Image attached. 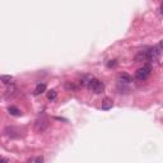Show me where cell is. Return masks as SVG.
<instances>
[{
    "instance_id": "cell-4",
    "label": "cell",
    "mask_w": 163,
    "mask_h": 163,
    "mask_svg": "<svg viewBox=\"0 0 163 163\" xmlns=\"http://www.w3.org/2000/svg\"><path fill=\"white\" fill-rule=\"evenodd\" d=\"M48 126V121L46 117H41V119H37L36 122H34V129L37 130V131L42 133L46 130V127Z\"/></svg>"
},
{
    "instance_id": "cell-17",
    "label": "cell",
    "mask_w": 163,
    "mask_h": 163,
    "mask_svg": "<svg viewBox=\"0 0 163 163\" xmlns=\"http://www.w3.org/2000/svg\"><path fill=\"white\" fill-rule=\"evenodd\" d=\"M158 47H159V50H161L162 52H163V41H161V42H159V46H158Z\"/></svg>"
},
{
    "instance_id": "cell-12",
    "label": "cell",
    "mask_w": 163,
    "mask_h": 163,
    "mask_svg": "<svg viewBox=\"0 0 163 163\" xmlns=\"http://www.w3.org/2000/svg\"><path fill=\"white\" fill-rule=\"evenodd\" d=\"M15 91H17V88L14 87V84H10V87L7 89V92H5V96H7V97L13 96V94L15 93Z\"/></svg>"
},
{
    "instance_id": "cell-11",
    "label": "cell",
    "mask_w": 163,
    "mask_h": 163,
    "mask_svg": "<svg viewBox=\"0 0 163 163\" xmlns=\"http://www.w3.org/2000/svg\"><path fill=\"white\" fill-rule=\"evenodd\" d=\"M148 59H146V54L145 52H140V54H138L136 56H135V61H138V62H140V61H146Z\"/></svg>"
},
{
    "instance_id": "cell-6",
    "label": "cell",
    "mask_w": 163,
    "mask_h": 163,
    "mask_svg": "<svg viewBox=\"0 0 163 163\" xmlns=\"http://www.w3.org/2000/svg\"><path fill=\"white\" fill-rule=\"evenodd\" d=\"M45 91H46V84L45 83H38L37 84V87L34 88L33 94L34 96H40V94H42Z\"/></svg>"
},
{
    "instance_id": "cell-8",
    "label": "cell",
    "mask_w": 163,
    "mask_h": 163,
    "mask_svg": "<svg viewBox=\"0 0 163 163\" xmlns=\"http://www.w3.org/2000/svg\"><path fill=\"white\" fill-rule=\"evenodd\" d=\"M8 112L12 116H21L22 115L21 110L18 107H15V106H9V107H8Z\"/></svg>"
},
{
    "instance_id": "cell-5",
    "label": "cell",
    "mask_w": 163,
    "mask_h": 163,
    "mask_svg": "<svg viewBox=\"0 0 163 163\" xmlns=\"http://www.w3.org/2000/svg\"><path fill=\"white\" fill-rule=\"evenodd\" d=\"M4 134L9 138H18L21 135V131L14 126H8L4 129Z\"/></svg>"
},
{
    "instance_id": "cell-9",
    "label": "cell",
    "mask_w": 163,
    "mask_h": 163,
    "mask_svg": "<svg viewBox=\"0 0 163 163\" xmlns=\"http://www.w3.org/2000/svg\"><path fill=\"white\" fill-rule=\"evenodd\" d=\"M112 106H113V102L111 101L110 98H105L103 99V102H102V110H110V108H112Z\"/></svg>"
},
{
    "instance_id": "cell-2",
    "label": "cell",
    "mask_w": 163,
    "mask_h": 163,
    "mask_svg": "<svg viewBox=\"0 0 163 163\" xmlns=\"http://www.w3.org/2000/svg\"><path fill=\"white\" fill-rule=\"evenodd\" d=\"M152 72V68L149 65H143V68H139V69L135 72V78L138 80H145L149 78Z\"/></svg>"
},
{
    "instance_id": "cell-19",
    "label": "cell",
    "mask_w": 163,
    "mask_h": 163,
    "mask_svg": "<svg viewBox=\"0 0 163 163\" xmlns=\"http://www.w3.org/2000/svg\"><path fill=\"white\" fill-rule=\"evenodd\" d=\"M161 13L163 14V5H162V8H161Z\"/></svg>"
},
{
    "instance_id": "cell-1",
    "label": "cell",
    "mask_w": 163,
    "mask_h": 163,
    "mask_svg": "<svg viewBox=\"0 0 163 163\" xmlns=\"http://www.w3.org/2000/svg\"><path fill=\"white\" fill-rule=\"evenodd\" d=\"M88 88L96 94L103 93V91H105V85H103V83L101 80L96 79V78H92V79L88 82Z\"/></svg>"
},
{
    "instance_id": "cell-3",
    "label": "cell",
    "mask_w": 163,
    "mask_h": 163,
    "mask_svg": "<svg viewBox=\"0 0 163 163\" xmlns=\"http://www.w3.org/2000/svg\"><path fill=\"white\" fill-rule=\"evenodd\" d=\"M145 54L148 61H157L161 55V50H159V47H150L148 51H145Z\"/></svg>"
},
{
    "instance_id": "cell-14",
    "label": "cell",
    "mask_w": 163,
    "mask_h": 163,
    "mask_svg": "<svg viewBox=\"0 0 163 163\" xmlns=\"http://www.w3.org/2000/svg\"><path fill=\"white\" fill-rule=\"evenodd\" d=\"M65 88H66V89H70V91H72V89H73V91H74V89H75V85H74V84L66 83V84H65Z\"/></svg>"
},
{
    "instance_id": "cell-15",
    "label": "cell",
    "mask_w": 163,
    "mask_h": 163,
    "mask_svg": "<svg viewBox=\"0 0 163 163\" xmlns=\"http://www.w3.org/2000/svg\"><path fill=\"white\" fill-rule=\"evenodd\" d=\"M116 65H117V62H116V60H113V62H108V68L116 66Z\"/></svg>"
},
{
    "instance_id": "cell-16",
    "label": "cell",
    "mask_w": 163,
    "mask_h": 163,
    "mask_svg": "<svg viewBox=\"0 0 163 163\" xmlns=\"http://www.w3.org/2000/svg\"><path fill=\"white\" fill-rule=\"evenodd\" d=\"M0 163H8V159L5 158V157H1V159H0Z\"/></svg>"
},
{
    "instance_id": "cell-18",
    "label": "cell",
    "mask_w": 163,
    "mask_h": 163,
    "mask_svg": "<svg viewBox=\"0 0 163 163\" xmlns=\"http://www.w3.org/2000/svg\"><path fill=\"white\" fill-rule=\"evenodd\" d=\"M36 162H37V163H42V158H41V157H38V158H36Z\"/></svg>"
},
{
    "instance_id": "cell-7",
    "label": "cell",
    "mask_w": 163,
    "mask_h": 163,
    "mask_svg": "<svg viewBox=\"0 0 163 163\" xmlns=\"http://www.w3.org/2000/svg\"><path fill=\"white\" fill-rule=\"evenodd\" d=\"M119 82H120V83L129 84L130 82H131V77H130L127 73H121V74L119 75Z\"/></svg>"
},
{
    "instance_id": "cell-13",
    "label": "cell",
    "mask_w": 163,
    "mask_h": 163,
    "mask_svg": "<svg viewBox=\"0 0 163 163\" xmlns=\"http://www.w3.org/2000/svg\"><path fill=\"white\" fill-rule=\"evenodd\" d=\"M56 97H58V93H56V91H54V89L47 93V98L50 99V101H55Z\"/></svg>"
},
{
    "instance_id": "cell-10",
    "label": "cell",
    "mask_w": 163,
    "mask_h": 163,
    "mask_svg": "<svg viewBox=\"0 0 163 163\" xmlns=\"http://www.w3.org/2000/svg\"><path fill=\"white\" fill-rule=\"evenodd\" d=\"M0 79L4 84H13V77H10V75H1L0 77Z\"/></svg>"
}]
</instances>
